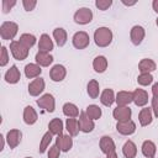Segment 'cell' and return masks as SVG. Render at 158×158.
Here are the masks:
<instances>
[{
	"instance_id": "4dcf8cb0",
	"label": "cell",
	"mask_w": 158,
	"mask_h": 158,
	"mask_svg": "<svg viewBox=\"0 0 158 158\" xmlns=\"http://www.w3.org/2000/svg\"><path fill=\"white\" fill-rule=\"evenodd\" d=\"M63 114L67 116V117H70V118H75L79 114V109L77 105L72 104V102H65L63 105Z\"/></svg>"
},
{
	"instance_id": "e575fe53",
	"label": "cell",
	"mask_w": 158,
	"mask_h": 158,
	"mask_svg": "<svg viewBox=\"0 0 158 158\" xmlns=\"http://www.w3.org/2000/svg\"><path fill=\"white\" fill-rule=\"evenodd\" d=\"M52 139H53V135H52L49 131H48V132H46V133L43 135L42 139H41V143H40V148H38V152H40V153H44V152H46V149L48 148V146L51 144Z\"/></svg>"
},
{
	"instance_id": "836d02e7",
	"label": "cell",
	"mask_w": 158,
	"mask_h": 158,
	"mask_svg": "<svg viewBox=\"0 0 158 158\" xmlns=\"http://www.w3.org/2000/svg\"><path fill=\"white\" fill-rule=\"evenodd\" d=\"M20 42H21L27 49H30L31 47L35 46V43H36V37H35L33 35H31V33H22V35L20 36Z\"/></svg>"
},
{
	"instance_id": "f1b7e54d",
	"label": "cell",
	"mask_w": 158,
	"mask_h": 158,
	"mask_svg": "<svg viewBox=\"0 0 158 158\" xmlns=\"http://www.w3.org/2000/svg\"><path fill=\"white\" fill-rule=\"evenodd\" d=\"M100 101H101V104L102 105H105V106H111L112 104H114V101H115V94H114V90L112 89H105L102 93H101V95H100Z\"/></svg>"
},
{
	"instance_id": "7c38bea8",
	"label": "cell",
	"mask_w": 158,
	"mask_h": 158,
	"mask_svg": "<svg viewBox=\"0 0 158 158\" xmlns=\"http://www.w3.org/2000/svg\"><path fill=\"white\" fill-rule=\"evenodd\" d=\"M131 109L128 106H117L116 109H114L112 111V116L118 122V121H126L131 118Z\"/></svg>"
},
{
	"instance_id": "f546056e",
	"label": "cell",
	"mask_w": 158,
	"mask_h": 158,
	"mask_svg": "<svg viewBox=\"0 0 158 158\" xmlns=\"http://www.w3.org/2000/svg\"><path fill=\"white\" fill-rule=\"evenodd\" d=\"M122 153L126 158H135L137 154V147L132 141H126L122 147Z\"/></svg>"
},
{
	"instance_id": "ba28073f",
	"label": "cell",
	"mask_w": 158,
	"mask_h": 158,
	"mask_svg": "<svg viewBox=\"0 0 158 158\" xmlns=\"http://www.w3.org/2000/svg\"><path fill=\"white\" fill-rule=\"evenodd\" d=\"M116 130L118 133L123 136H130L135 133L136 131V123L132 120H126V121H118L116 123Z\"/></svg>"
},
{
	"instance_id": "d6986e66",
	"label": "cell",
	"mask_w": 158,
	"mask_h": 158,
	"mask_svg": "<svg viewBox=\"0 0 158 158\" xmlns=\"http://www.w3.org/2000/svg\"><path fill=\"white\" fill-rule=\"evenodd\" d=\"M38 49H40V52H47V53H49L53 49V41L51 40V37L47 33H43L40 37Z\"/></svg>"
},
{
	"instance_id": "3957f363",
	"label": "cell",
	"mask_w": 158,
	"mask_h": 158,
	"mask_svg": "<svg viewBox=\"0 0 158 158\" xmlns=\"http://www.w3.org/2000/svg\"><path fill=\"white\" fill-rule=\"evenodd\" d=\"M10 51H11V54L14 56V58L16 60H23L28 56V49L20 41H11Z\"/></svg>"
},
{
	"instance_id": "52a82bcc",
	"label": "cell",
	"mask_w": 158,
	"mask_h": 158,
	"mask_svg": "<svg viewBox=\"0 0 158 158\" xmlns=\"http://www.w3.org/2000/svg\"><path fill=\"white\" fill-rule=\"evenodd\" d=\"M78 123H79V130L84 133H89L94 130L95 125H94V120H91L85 111L80 112L79 115V120H78Z\"/></svg>"
},
{
	"instance_id": "d590c367",
	"label": "cell",
	"mask_w": 158,
	"mask_h": 158,
	"mask_svg": "<svg viewBox=\"0 0 158 158\" xmlns=\"http://www.w3.org/2000/svg\"><path fill=\"white\" fill-rule=\"evenodd\" d=\"M85 112H86V115L91 118V120H98V118H100L101 117V109L98 106V105H89L88 107H86V110H85Z\"/></svg>"
},
{
	"instance_id": "8d00e7d4",
	"label": "cell",
	"mask_w": 158,
	"mask_h": 158,
	"mask_svg": "<svg viewBox=\"0 0 158 158\" xmlns=\"http://www.w3.org/2000/svg\"><path fill=\"white\" fill-rule=\"evenodd\" d=\"M153 81V77L151 73H141L137 78V83L142 86H146V85H149Z\"/></svg>"
},
{
	"instance_id": "ee69618b",
	"label": "cell",
	"mask_w": 158,
	"mask_h": 158,
	"mask_svg": "<svg viewBox=\"0 0 158 158\" xmlns=\"http://www.w3.org/2000/svg\"><path fill=\"white\" fill-rule=\"evenodd\" d=\"M152 93H153V96L158 99V83H154L153 86H152Z\"/></svg>"
},
{
	"instance_id": "c3c4849f",
	"label": "cell",
	"mask_w": 158,
	"mask_h": 158,
	"mask_svg": "<svg viewBox=\"0 0 158 158\" xmlns=\"http://www.w3.org/2000/svg\"><path fill=\"white\" fill-rule=\"evenodd\" d=\"M156 23H157V26H158V17H157V21H156Z\"/></svg>"
},
{
	"instance_id": "9a60e30c",
	"label": "cell",
	"mask_w": 158,
	"mask_h": 158,
	"mask_svg": "<svg viewBox=\"0 0 158 158\" xmlns=\"http://www.w3.org/2000/svg\"><path fill=\"white\" fill-rule=\"evenodd\" d=\"M21 79V73L19 70V68L16 65H11L10 69H7V72L5 73V80L9 84H16L19 83Z\"/></svg>"
},
{
	"instance_id": "8fae6325",
	"label": "cell",
	"mask_w": 158,
	"mask_h": 158,
	"mask_svg": "<svg viewBox=\"0 0 158 158\" xmlns=\"http://www.w3.org/2000/svg\"><path fill=\"white\" fill-rule=\"evenodd\" d=\"M144 35H146V32H144V28H143L142 26H138V25L133 26V27L131 28V32H130L131 42H132L135 46H139V44L142 43L143 38H144Z\"/></svg>"
},
{
	"instance_id": "7a4b0ae2",
	"label": "cell",
	"mask_w": 158,
	"mask_h": 158,
	"mask_svg": "<svg viewBox=\"0 0 158 158\" xmlns=\"http://www.w3.org/2000/svg\"><path fill=\"white\" fill-rule=\"evenodd\" d=\"M17 31H19V26L12 21H5L0 26V36L2 40L6 41L14 40L15 36L17 35Z\"/></svg>"
},
{
	"instance_id": "d6a6232c",
	"label": "cell",
	"mask_w": 158,
	"mask_h": 158,
	"mask_svg": "<svg viewBox=\"0 0 158 158\" xmlns=\"http://www.w3.org/2000/svg\"><path fill=\"white\" fill-rule=\"evenodd\" d=\"M86 91H88V95H89L91 99H96V98L99 96V91H100L99 83H98L95 79H91V80L88 83Z\"/></svg>"
},
{
	"instance_id": "5bb4252c",
	"label": "cell",
	"mask_w": 158,
	"mask_h": 158,
	"mask_svg": "<svg viewBox=\"0 0 158 158\" xmlns=\"http://www.w3.org/2000/svg\"><path fill=\"white\" fill-rule=\"evenodd\" d=\"M67 75V70L62 64H56L49 70V77L53 81H62Z\"/></svg>"
},
{
	"instance_id": "44dd1931",
	"label": "cell",
	"mask_w": 158,
	"mask_h": 158,
	"mask_svg": "<svg viewBox=\"0 0 158 158\" xmlns=\"http://www.w3.org/2000/svg\"><path fill=\"white\" fill-rule=\"evenodd\" d=\"M53 62V57L47 53V52H37L36 54V63L40 67H49V64H52Z\"/></svg>"
},
{
	"instance_id": "277c9868",
	"label": "cell",
	"mask_w": 158,
	"mask_h": 158,
	"mask_svg": "<svg viewBox=\"0 0 158 158\" xmlns=\"http://www.w3.org/2000/svg\"><path fill=\"white\" fill-rule=\"evenodd\" d=\"M93 20V11L89 7H80L74 14V21L79 25H86Z\"/></svg>"
},
{
	"instance_id": "7dc6e473",
	"label": "cell",
	"mask_w": 158,
	"mask_h": 158,
	"mask_svg": "<svg viewBox=\"0 0 158 158\" xmlns=\"http://www.w3.org/2000/svg\"><path fill=\"white\" fill-rule=\"evenodd\" d=\"M122 4H125V5H127V6H131V5H135L136 1H126V0H122Z\"/></svg>"
},
{
	"instance_id": "e0dca14e",
	"label": "cell",
	"mask_w": 158,
	"mask_h": 158,
	"mask_svg": "<svg viewBox=\"0 0 158 158\" xmlns=\"http://www.w3.org/2000/svg\"><path fill=\"white\" fill-rule=\"evenodd\" d=\"M115 101L117 106H128V104L133 101V94L131 91H118Z\"/></svg>"
},
{
	"instance_id": "b9f144b4",
	"label": "cell",
	"mask_w": 158,
	"mask_h": 158,
	"mask_svg": "<svg viewBox=\"0 0 158 158\" xmlns=\"http://www.w3.org/2000/svg\"><path fill=\"white\" fill-rule=\"evenodd\" d=\"M22 5H23V9L26 11H32L35 9V6L37 5V2L35 0H23L22 1Z\"/></svg>"
},
{
	"instance_id": "d4e9b609",
	"label": "cell",
	"mask_w": 158,
	"mask_h": 158,
	"mask_svg": "<svg viewBox=\"0 0 158 158\" xmlns=\"http://www.w3.org/2000/svg\"><path fill=\"white\" fill-rule=\"evenodd\" d=\"M93 68L96 73H104L107 68V59L104 56H98L93 60Z\"/></svg>"
},
{
	"instance_id": "f35d334b",
	"label": "cell",
	"mask_w": 158,
	"mask_h": 158,
	"mask_svg": "<svg viewBox=\"0 0 158 158\" xmlns=\"http://www.w3.org/2000/svg\"><path fill=\"white\" fill-rule=\"evenodd\" d=\"M9 63V54H7V49L5 46H1V52H0V65L5 67Z\"/></svg>"
},
{
	"instance_id": "2e32d148",
	"label": "cell",
	"mask_w": 158,
	"mask_h": 158,
	"mask_svg": "<svg viewBox=\"0 0 158 158\" xmlns=\"http://www.w3.org/2000/svg\"><path fill=\"white\" fill-rule=\"evenodd\" d=\"M133 102L136 106H144L148 102V93L143 89H136L133 93Z\"/></svg>"
},
{
	"instance_id": "8992f818",
	"label": "cell",
	"mask_w": 158,
	"mask_h": 158,
	"mask_svg": "<svg viewBox=\"0 0 158 158\" xmlns=\"http://www.w3.org/2000/svg\"><path fill=\"white\" fill-rule=\"evenodd\" d=\"M37 105L41 109H44L47 112H53L56 107V100L52 94H44L40 99H37Z\"/></svg>"
},
{
	"instance_id": "ac0fdd59",
	"label": "cell",
	"mask_w": 158,
	"mask_h": 158,
	"mask_svg": "<svg viewBox=\"0 0 158 158\" xmlns=\"http://www.w3.org/2000/svg\"><path fill=\"white\" fill-rule=\"evenodd\" d=\"M99 146H100L101 152L105 153V154H107V153H110L111 151H115V149H116L114 139H112L111 137H109V136H102V137L100 138Z\"/></svg>"
},
{
	"instance_id": "bcb514c9",
	"label": "cell",
	"mask_w": 158,
	"mask_h": 158,
	"mask_svg": "<svg viewBox=\"0 0 158 158\" xmlns=\"http://www.w3.org/2000/svg\"><path fill=\"white\" fill-rule=\"evenodd\" d=\"M152 6H153V10H154V11L158 14V0H153Z\"/></svg>"
},
{
	"instance_id": "484cf974",
	"label": "cell",
	"mask_w": 158,
	"mask_h": 158,
	"mask_svg": "<svg viewBox=\"0 0 158 158\" xmlns=\"http://www.w3.org/2000/svg\"><path fill=\"white\" fill-rule=\"evenodd\" d=\"M42 73V69L38 64H35V63H30L25 67V75L28 78V79H32V78H38L40 74Z\"/></svg>"
},
{
	"instance_id": "7402d4cb",
	"label": "cell",
	"mask_w": 158,
	"mask_h": 158,
	"mask_svg": "<svg viewBox=\"0 0 158 158\" xmlns=\"http://www.w3.org/2000/svg\"><path fill=\"white\" fill-rule=\"evenodd\" d=\"M38 116H37V112L35 111V109L32 106H26L25 110H23V121L26 125H33L36 121H37Z\"/></svg>"
},
{
	"instance_id": "6da1fadb",
	"label": "cell",
	"mask_w": 158,
	"mask_h": 158,
	"mask_svg": "<svg viewBox=\"0 0 158 158\" xmlns=\"http://www.w3.org/2000/svg\"><path fill=\"white\" fill-rule=\"evenodd\" d=\"M112 31L109 27H99L94 32V41L99 47H107L112 42Z\"/></svg>"
},
{
	"instance_id": "603a6c76",
	"label": "cell",
	"mask_w": 158,
	"mask_h": 158,
	"mask_svg": "<svg viewBox=\"0 0 158 158\" xmlns=\"http://www.w3.org/2000/svg\"><path fill=\"white\" fill-rule=\"evenodd\" d=\"M157 65L154 63V60L149 59V58H143L139 63H138V70L141 73H151L153 70H156Z\"/></svg>"
},
{
	"instance_id": "7bdbcfd3",
	"label": "cell",
	"mask_w": 158,
	"mask_h": 158,
	"mask_svg": "<svg viewBox=\"0 0 158 158\" xmlns=\"http://www.w3.org/2000/svg\"><path fill=\"white\" fill-rule=\"evenodd\" d=\"M151 101H152V110H153V112H154V116L158 117V99L153 96V98L151 99Z\"/></svg>"
},
{
	"instance_id": "30bf717a",
	"label": "cell",
	"mask_w": 158,
	"mask_h": 158,
	"mask_svg": "<svg viewBox=\"0 0 158 158\" xmlns=\"http://www.w3.org/2000/svg\"><path fill=\"white\" fill-rule=\"evenodd\" d=\"M56 144H57V147L60 149V151H63V152H68L72 147H73V138H72V136L70 135H59V136H57V138H56Z\"/></svg>"
},
{
	"instance_id": "4316f807",
	"label": "cell",
	"mask_w": 158,
	"mask_h": 158,
	"mask_svg": "<svg viewBox=\"0 0 158 158\" xmlns=\"http://www.w3.org/2000/svg\"><path fill=\"white\" fill-rule=\"evenodd\" d=\"M53 37H54V40H56V42L59 47H63L67 43V40H68L67 32L62 27H57V28L53 30Z\"/></svg>"
},
{
	"instance_id": "60d3db41",
	"label": "cell",
	"mask_w": 158,
	"mask_h": 158,
	"mask_svg": "<svg viewBox=\"0 0 158 158\" xmlns=\"http://www.w3.org/2000/svg\"><path fill=\"white\" fill-rule=\"evenodd\" d=\"M59 154H60V149L57 147V144H53L52 147H49L48 158H59Z\"/></svg>"
},
{
	"instance_id": "1f68e13d",
	"label": "cell",
	"mask_w": 158,
	"mask_h": 158,
	"mask_svg": "<svg viewBox=\"0 0 158 158\" xmlns=\"http://www.w3.org/2000/svg\"><path fill=\"white\" fill-rule=\"evenodd\" d=\"M65 128H67V131H68V135H70L72 137L77 136V135H78V132L80 131V130H79L78 120L68 117V118H67V121H65Z\"/></svg>"
},
{
	"instance_id": "f6af8a7d",
	"label": "cell",
	"mask_w": 158,
	"mask_h": 158,
	"mask_svg": "<svg viewBox=\"0 0 158 158\" xmlns=\"http://www.w3.org/2000/svg\"><path fill=\"white\" fill-rule=\"evenodd\" d=\"M106 158H117L116 149H115V151H111L110 153H107V154H106Z\"/></svg>"
},
{
	"instance_id": "4fadbf2b",
	"label": "cell",
	"mask_w": 158,
	"mask_h": 158,
	"mask_svg": "<svg viewBox=\"0 0 158 158\" xmlns=\"http://www.w3.org/2000/svg\"><path fill=\"white\" fill-rule=\"evenodd\" d=\"M43 90H44V80L40 77L28 84V94L31 96H38Z\"/></svg>"
},
{
	"instance_id": "74e56055",
	"label": "cell",
	"mask_w": 158,
	"mask_h": 158,
	"mask_svg": "<svg viewBox=\"0 0 158 158\" xmlns=\"http://www.w3.org/2000/svg\"><path fill=\"white\" fill-rule=\"evenodd\" d=\"M111 5H112V0H96L95 1V6L101 11L107 10Z\"/></svg>"
},
{
	"instance_id": "ffe728a7",
	"label": "cell",
	"mask_w": 158,
	"mask_h": 158,
	"mask_svg": "<svg viewBox=\"0 0 158 158\" xmlns=\"http://www.w3.org/2000/svg\"><path fill=\"white\" fill-rule=\"evenodd\" d=\"M138 120H139L141 126H143V127H144V126H148L149 123H152V120H153L152 107H143V109L139 111Z\"/></svg>"
},
{
	"instance_id": "5b68a950",
	"label": "cell",
	"mask_w": 158,
	"mask_h": 158,
	"mask_svg": "<svg viewBox=\"0 0 158 158\" xmlns=\"http://www.w3.org/2000/svg\"><path fill=\"white\" fill-rule=\"evenodd\" d=\"M72 42H73V46L77 48V49H84L89 46V42H90V38H89V35L84 31H79V32H75L73 38H72Z\"/></svg>"
},
{
	"instance_id": "83f0119b",
	"label": "cell",
	"mask_w": 158,
	"mask_h": 158,
	"mask_svg": "<svg viewBox=\"0 0 158 158\" xmlns=\"http://www.w3.org/2000/svg\"><path fill=\"white\" fill-rule=\"evenodd\" d=\"M156 152H157V148H156V144L152 141L147 139V141H144L142 143V153H143L144 157H147V158H154Z\"/></svg>"
},
{
	"instance_id": "681fc988",
	"label": "cell",
	"mask_w": 158,
	"mask_h": 158,
	"mask_svg": "<svg viewBox=\"0 0 158 158\" xmlns=\"http://www.w3.org/2000/svg\"><path fill=\"white\" fill-rule=\"evenodd\" d=\"M25 158H32V157H25Z\"/></svg>"
},
{
	"instance_id": "cb8c5ba5",
	"label": "cell",
	"mask_w": 158,
	"mask_h": 158,
	"mask_svg": "<svg viewBox=\"0 0 158 158\" xmlns=\"http://www.w3.org/2000/svg\"><path fill=\"white\" fill-rule=\"evenodd\" d=\"M63 128H64V127H63V122H62V120L58 118V117L51 120L49 123H48V131H49L52 135H57V136L62 135Z\"/></svg>"
},
{
	"instance_id": "9c48e42d",
	"label": "cell",
	"mask_w": 158,
	"mask_h": 158,
	"mask_svg": "<svg viewBox=\"0 0 158 158\" xmlns=\"http://www.w3.org/2000/svg\"><path fill=\"white\" fill-rule=\"evenodd\" d=\"M21 138H22V132L17 128H12L7 132L6 135V142L9 144V147L12 149V148H16L20 142H21Z\"/></svg>"
},
{
	"instance_id": "ab89813d",
	"label": "cell",
	"mask_w": 158,
	"mask_h": 158,
	"mask_svg": "<svg viewBox=\"0 0 158 158\" xmlns=\"http://www.w3.org/2000/svg\"><path fill=\"white\" fill-rule=\"evenodd\" d=\"M16 5V1L15 0H2V12L4 14H7L14 6Z\"/></svg>"
}]
</instances>
